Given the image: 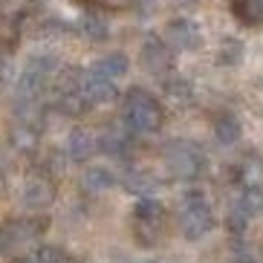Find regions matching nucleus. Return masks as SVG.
<instances>
[{
  "mask_svg": "<svg viewBox=\"0 0 263 263\" xmlns=\"http://www.w3.org/2000/svg\"><path fill=\"white\" fill-rule=\"evenodd\" d=\"M0 252H6V237H3V229H0Z\"/></svg>",
  "mask_w": 263,
  "mask_h": 263,
  "instance_id": "28",
  "label": "nucleus"
},
{
  "mask_svg": "<svg viewBox=\"0 0 263 263\" xmlns=\"http://www.w3.org/2000/svg\"><path fill=\"white\" fill-rule=\"evenodd\" d=\"M81 182H84L87 191H110V188L116 185V177H113V171L101 168V165H90V168L84 171V177H81Z\"/></svg>",
  "mask_w": 263,
  "mask_h": 263,
  "instance_id": "13",
  "label": "nucleus"
},
{
  "mask_svg": "<svg viewBox=\"0 0 263 263\" xmlns=\"http://www.w3.org/2000/svg\"><path fill=\"white\" fill-rule=\"evenodd\" d=\"M162 220H133V237H136V243L145 249H154L159 240H162Z\"/></svg>",
  "mask_w": 263,
  "mask_h": 263,
  "instance_id": "12",
  "label": "nucleus"
},
{
  "mask_svg": "<svg viewBox=\"0 0 263 263\" xmlns=\"http://www.w3.org/2000/svg\"><path fill=\"white\" fill-rule=\"evenodd\" d=\"M162 41L171 49L191 52V49H197L202 44V32H200L197 24H191V21H185V17H177V21H171V24L165 26V38Z\"/></svg>",
  "mask_w": 263,
  "mask_h": 263,
  "instance_id": "5",
  "label": "nucleus"
},
{
  "mask_svg": "<svg viewBox=\"0 0 263 263\" xmlns=\"http://www.w3.org/2000/svg\"><path fill=\"white\" fill-rule=\"evenodd\" d=\"M84 99L90 101V104H110V101H116L119 90L113 87V81L110 78H101L96 76V72H90V76L84 78Z\"/></svg>",
  "mask_w": 263,
  "mask_h": 263,
  "instance_id": "8",
  "label": "nucleus"
},
{
  "mask_svg": "<svg viewBox=\"0 0 263 263\" xmlns=\"http://www.w3.org/2000/svg\"><path fill=\"white\" fill-rule=\"evenodd\" d=\"M12 145H15L21 154H35V151H38V133L32 130V127H26V124H21V127L12 130Z\"/></svg>",
  "mask_w": 263,
  "mask_h": 263,
  "instance_id": "22",
  "label": "nucleus"
},
{
  "mask_svg": "<svg viewBox=\"0 0 263 263\" xmlns=\"http://www.w3.org/2000/svg\"><path fill=\"white\" fill-rule=\"evenodd\" d=\"M165 209L162 202L154 197H139V202L133 205V220H162Z\"/></svg>",
  "mask_w": 263,
  "mask_h": 263,
  "instance_id": "20",
  "label": "nucleus"
},
{
  "mask_svg": "<svg viewBox=\"0 0 263 263\" xmlns=\"http://www.w3.org/2000/svg\"><path fill=\"white\" fill-rule=\"evenodd\" d=\"M243 55H246V49H243V41H237V38H226L223 44H220L217 61L223 64V67H237V64L243 61Z\"/></svg>",
  "mask_w": 263,
  "mask_h": 263,
  "instance_id": "17",
  "label": "nucleus"
},
{
  "mask_svg": "<svg viewBox=\"0 0 263 263\" xmlns=\"http://www.w3.org/2000/svg\"><path fill=\"white\" fill-rule=\"evenodd\" d=\"M99 151H104L113 159H124L127 156V136L124 133H104L99 139Z\"/></svg>",
  "mask_w": 263,
  "mask_h": 263,
  "instance_id": "18",
  "label": "nucleus"
},
{
  "mask_svg": "<svg viewBox=\"0 0 263 263\" xmlns=\"http://www.w3.org/2000/svg\"><path fill=\"white\" fill-rule=\"evenodd\" d=\"M165 93H168L171 99H188V96H191V84H188L185 78L174 76V78L165 81Z\"/></svg>",
  "mask_w": 263,
  "mask_h": 263,
  "instance_id": "25",
  "label": "nucleus"
},
{
  "mask_svg": "<svg viewBox=\"0 0 263 263\" xmlns=\"http://www.w3.org/2000/svg\"><path fill=\"white\" fill-rule=\"evenodd\" d=\"M21 202H24L26 211H47L49 205L55 202V185L49 179H29L24 185V194H21Z\"/></svg>",
  "mask_w": 263,
  "mask_h": 263,
  "instance_id": "7",
  "label": "nucleus"
},
{
  "mask_svg": "<svg viewBox=\"0 0 263 263\" xmlns=\"http://www.w3.org/2000/svg\"><path fill=\"white\" fill-rule=\"evenodd\" d=\"M96 151H99V139H96L93 133L81 130V127L70 133V139H67V156H70L72 162H87Z\"/></svg>",
  "mask_w": 263,
  "mask_h": 263,
  "instance_id": "9",
  "label": "nucleus"
},
{
  "mask_svg": "<svg viewBox=\"0 0 263 263\" xmlns=\"http://www.w3.org/2000/svg\"><path fill=\"white\" fill-rule=\"evenodd\" d=\"M127 70H130V58H127L124 52H110V55H104V58H99V61H96V67H93L96 76L110 78V81H116V78L127 76Z\"/></svg>",
  "mask_w": 263,
  "mask_h": 263,
  "instance_id": "11",
  "label": "nucleus"
},
{
  "mask_svg": "<svg viewBox=\"0 0 263 263\" xmlns=\"http://www.w3.org/2000/svg\"><path fill=\"white\" fill-rule=\"evenodd\" d=\"M139 64L147 72L162 76V72H168L171 67H174V49L159 38H147L139 49Z\"/></svg>",
  "mask_w": 263,
  "mask_h": 263,
  "instance_id": "6",
  "label": "nucleus"
},
{
  "mask_svg": "<svg viewBox=\"0 0 263 263\" xmlns=\"http://www.w3.org/2000/svg\"><path fill=\"white\" fill-rule=\"evenodd\" d=\"M237 209L252 220V217H260L263 214V188L260 185H249L246 191L240 194L237 200Z\"/></svg>",
  "mask_w": 263,
  "mask_h": 263,
  "instance_id": "16",
  "label": "nucleus"
},
{
  "mask_svg": "<svg viewBox=\"0 0 263 263\" xmlns=\"http://www.w3.org/2000/svg\"><path fill=\"white\" fill-rule=\"evenodd\" d=\"M234 263H257V260H252V257H240V260H234Z\"/></svg>",
  "mask_w": 263,
  "mask_h": 263,
  "instance_id": "30",
  "label": "nucleus"
},
{
  "mask_svg": "<svg viewBox=\"0 0 263 263\" xmlns=\"http://www.w3.org/2000/svg\"><path fill=\"white\" fill-rule=\"evenodd\" d=\"M15 263H38L35 257H21V260H15Z\"/></svg>",
  "mask_w": 263,
  "mask_h": 263,
  "instance_id": "29",
  "label": "nucleus"
},
{
  "mask_svg": "<svg viewBox=\"0 0 263 263\" xmlns=\"http://www.w3.org/2000/svg\"><path fill=\"white\" fill-rule=\"evenodd\" d=\"M177 3H194V0H177Z\"/></svg>",
  "mask_w": 263,
  "mask_h": 263,
  "instance_id": "31",
  "label": "nucleus"
},
{
  "mask_svg": "<svg viewBox=\"0 0 263 263\" xmlns=\"http://www.w3.org/2000/svg\"><path fill=\"white\" fill-rule=\"evenodd\" d=\"M177 223H179V234L185 240H202L211 229H214V214H211V209L202 202V205L182 209Z\"/></svg>",
  "mask_w": 263,
  "mask_h": 263,
  "instance_id": "3",
  "label": "nucleus"
},
{
  "mask_svg": "<svg viewBox=\"0 0 263 263\" xmlns=\"http://www.w3.org/2000/svg\"><path fill=\"white\" fill-rule=\"evenodd\" d=\"M124 188L136 197H151L156 191V179L147 174V171H130L127 177H124Z\"/></svg>",
  "mask_w": 263,
  "mask_h": 263,
  "instance_id": "15",
  "label": "nucleus"
},
{
  "mask_svg": "<svg viewBox=\"0 0 263 263\" xmlns=\"http://www.w3.org/2000/svg\"><path fill=\"white\" fill-rule=\"evenodd\" d=\"M124 119L130 124L133 130L139 133H154L162 127L165 122V113H162V104L147 93V90H130L127 99H124Z\"/></svg>",
  "mask_w": 263,
  "mask_h": 263,
  "instance_id": "1",
  "label": "nucleus"
},
{
  "mask_svg": "<svg viewBox=\"0 0 263 263\" xmlns=\"http://www.w3.org/2000/svg\"><path fill=\"white\" fill-rule=\"evenodd\" d=\"M81 3H96V0H81Z\"/></svg>",
  "mask_w": 263,
  "mask_h": 263,
  "instance_id": "32",
  "label": "nucleus"
},
{
  "mask_svg": "<svg viewBox=\"0 0 263 263\" xmlns=\"http://www.w3.org/2000/svg\"><path fill=\"white\" fill-rule=\"evenodd\" d=\"M232 15L237 17V24L257 29L263 24V0H229Z\"/></svg>",
  "mask_w": 263,
  "mask_h": 263,
  "instance_id": "10",
  "label": "nucleus"
},
{
  "mask_svg": "<svg viewBox=\"0 0 263 263\" xmlns=\"http://www.w3.org/2000/svg\"><path fill=\"white\" fill-rule=\"evenodd\" d=\"M240 177H243L246 188L263 182V159H260V156H249L246 162L240 165Z\"/></svg>",
  "mask_w": 263,
  "mask_h": 263,
  "instance_id": "24",
  "label": "nucleus"
},
{
  "mask_svg": "<svg viewBox=\"0 0 263 263\" xmlns=\"http://www.w3.org/2000/svg\"><path fill=\"white\" fill-rule=\"evenodd\" d=\"M35 260L38 263H64V252L58 246H41L35 252Z\"/></svg>",
  "mask_w": 263,
  "mask_h": 263,
  "instance_id": "26",
  "label": "nucleus"
},
{
  "mask_svg": "<svg viewBox=\"0 0 263 263\" xmlns=\"http://www.w3.org/2000/svg\"><path fill=\"white\" fill-rule=\"evenodd\" d=\"M87 107H93V104L84 99V93H67V96H61V101H58V110H61L64 116H72V119L84 116Z\"/></svg>",
  "mask_w": 263,
  "mask_h": 263,
  "instance_id": "19",
  "label": "nucleus"
},
{
  "mask_svg": "<svg viewBox=\"0 0 263 263\" xmlns=\"http://www.w3.org/2000/svg\"><path fill=\"white\" fill-rule=\"evenodd\" d=\"M214 136L223 145H234L240 139V122L232 113H217L214 116Z\"/></svg>",
  "mask_w": 263,
  "mask_h": 263,
  "instance_id": "14",
  "label": "nucleus"
},
{
  "mask_svg": "<svg viewBox=\"0 0 263 263\" xmlns=\"http://www.w3.org/2000/svg\"><path fill=\"white\" fill-rule=\"evenodd\" d=\"M81 32H84L90 41H104L110 35V26H107V21H104V17L87 15L84 21H81Z\"/></svg>",
  "mask_w": 263,
  "mask_h": 263,
  "instance_id": "23",
  "label": "nucleus"
},
{
  "mask_svg": "<svg viewBox=\"0 0 263 263\" xmlns=\"http://www.w3.org/2000/svg\"><path fill=\"white\" fill-rule=\"evenodd\" d=\"M47 217H26V220H15L3 229V237H6V252L17 246H26V243H35L41 234L47 232Z\"/></svg>",
  "mask_w": 263,
  "mask_h": 263,
  "instance_id": "4",
  "label": "nucleus"
},
{
  "mask_svg": "<svg viewBox=\"0 0 263 263\" xmlns=\"http://www.w3.org/2000/svg\"><path fill=\"white\" fill-rule=\"evenodd\" d=\"M226 226H229V232L240 234V232H243V229H246V226H249V217L243 214V211H240L237 205H234V209H232V214L226 217Z\"/></svg>",
  "mask_w": 263,
  "mask_h": 263,
  "instance_id": "27",
  "label": "nucleus"
},
{
  "mask_svg": "<svg viewBox=\"0 0 263 263\" xmlns=\"http://www.w3.org/2000/svg\"><path fill=\"white\" fill-rule=\"evenodd\" d=\"M84 72L81 70H72V67H67V70L58 72V90H61V96L67 93H81L84 90Z\"/></svg>",
  "mask_w": 263,
  "mask_h": 263,
  "instance_id": "21",
  "label": "nucleus"
},
{
  "mask_svg": "<svg viewBox=\"0 0 263 263\" xmlns=\"http://www.w3.org/2000/svg\"><path fill=\"white\" fill-rule=\"evenodd\" d=\"M165 168L174 179H197L202 171V156L188 142H171L165 147Z\"/></svg>",
  "mask_w": 263,
  "mask_h": 263,
  "instance_id": "2",
  "label": "nucleus"
}]
</instances>
